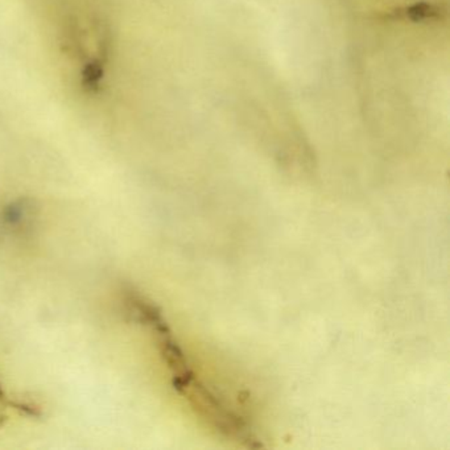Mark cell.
Here are the masks:
<instances>
[{"instance_id":"6da1fadb","label":"cell","mask_w":450,"mask_h":450,"mask_svg":"<svg viewBox=\"0 0 450 450\" xmlns=\"http://www.w3.org/2000/svg\"><path fill=\"white\" fill-rule=\"evenodd\" d=\"M10 408L17 410L20 412L29 414V416H33V417H38V416L41 414L40 408L36 407V405L28 404V403H24V401H11L10 396L7 395L6 389L0 385V428L3 426V421L6 420V417H7L6 411L10 410Z\"/></svg>"}]
</instances>
